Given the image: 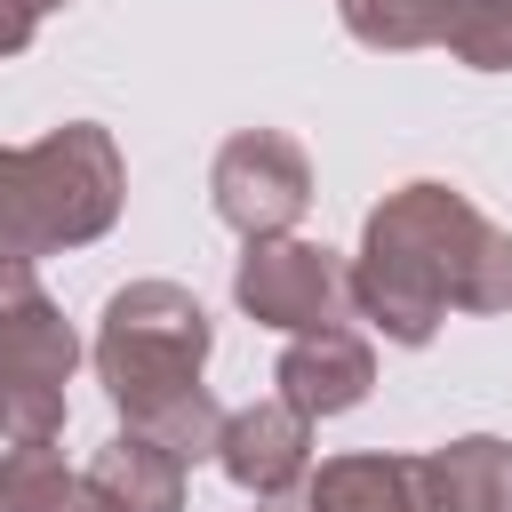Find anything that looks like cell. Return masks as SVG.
<instances>
[{
	"label": "cell",
	"instance_id": "obj_2",
	"mask_svg": "<svg viewBox=\"0 0 512 512\" xmlns=\"http://www.w3.org/2000/svg\"><path fill=\"white\" fill-rule=\"evenodd\" d=\"M208 344H216V328H208V312H200L192 288H176V280H128V288L104 296L88 360H96V384L112 392V408L128 424H144L152 408L200 392Z\"/></svg>",
	"mask_w": 512,
	"mask_h": 512
},
{
	"label": "cell",
	"instance_id": "obj_11",
	"mask_svg": "<svg viewBox=\"0 0 512 512\" xmlns=\"http://www.w3.org/2000/svg\"><path fill=\"white\" fill-rule=\"evenodd\" d=\"M56 248L64 232H56V200L32 144H0V264H40Z\"/></svg>",
	"mask_w": 512,
	"mask_h": 512
},
{
	"label": "cell",
	"instance_id": "obj_1",
	"mask_svg": "<svg viewBox=\"0 0 512 512\" xmlns=\"http://www.w3.org/2000/svg\"><path fill=\"white\" fill-rule=\"evenodd\" d=\"M448 312H512V232L472 208V192L416 176L384 192L352 256V320L384 344H432Z\"/></svg>",
	"mask_w": 512,
	"mask_h": 512
},
{
	"label": "cell",
	"instance_id": "obj_4",
	"mask_svg": "<svg viewBox=\"0 0 512 512\" xmlns=\"http://www.w3.org/2000/svg\"><path fill=\"white\" fill-rule=\"evenodd\" d=\"M232 304L256 328L280 336H312V328H352V264L320 240H248L232 264Z\"/></svg>",
	"mask_w": 512,
	"mask_h": 512
},
{
	"label": "cell",
	"instance_id": "obj_12",
	"mask_svg": "<svg viewBox=\"0 0 512 512\" xmlns=\"http://www.w3.org/2000/svg\"><path fill=\"white\" fill-rule=\"evenodd\" d=\"M0 512H104L88 472H72L48 440H8L0 448Z\"/></svg>",
	"mask_w": 512,
	"mask_h": 512
},
{
	"label": "cell",
	"instance_id": "obj_9",
	"mask_svg": "<svg viewBox=\"0 0 512 512\" xmlns=\"http://www.w3.org/2000/svg\"><path fill=\"white\" fill-rule=\"evenodd\" d=\"M88 488L104 512H184V464L144 432H112L88 456Z\"/></svg>",
	"mask_w": 512,
	"mask_h": 512
},
{
	"label": "cell",
	"instance_id": "obj_6",
	"mask_svg": "<svg viewBox=\"0 0 512 512\" xmlns=\"http://www.w3.org/2000/svg\"><path fill=\"white\" fill-rule=\"evenodd\" d=\"M216 464H224V480H232L240 496L280 504V496H296V488L312 480V416L288 408L280 392H272V400H248V408L224 416Z\"/></svg>",
	"mask_w": 512,
	"mask_h": 512
},
{
	"label": "cell",
	"instance_id": "obj_8",
	"mask_svg": "<svg viewBox=\"0 0 512 512\" xmlns=\"http://www.w3.org/2000/svg\"><path fill=\"white\" fill-rule=\"evenodd\" d=\"M304 512H440V504L424 488V456L360 448V456H328L304 480Z\"/></svg>",
	"mask_w": 512,
	"mask_h": 512
},
{
	"label": "cell",
	"instance_id": "obj_7",
	"mask_svg": "<svg viewBox=\"0 0 512 512\" xmlns=\"http://www.w3.org/2000/svg\"><path fill=\"white\" fill-rule=\"evenodd\" d=\"M272 384H280L288 408H304L320 424V416H344V408L368 400L376 352H368L360 328H312V336H288V352L272 360Z\"/></svg>",
	"mask_w": 512,
	"mask_h": 512
},
{
	"label": "cell",
	"instance_id": "obj_3",
	"mask_svg": "<svg viewBox=\"0 0 512 512\" xmlns=\"http://www.w3.org/2000/svg\"><path fill=\"white\" fill-rule=\"evenodd\" d=\"M80 336L32 264H0V440H56Z\"/></svg>",
	"mask_w": 512,
	"mask_h": 512
},
{
	"label": "cell",
	"instance_id": "obj_5",
	"mask_svg": "<svg viewBox=\"0 0 512 512\" xmlns=\"http://www.w3.org/2000/svg\"><path fill=\"white\" fill-rule=\"evenodd\" d=\"M208 200L240 240H280L312 208V160H304V144L288 128H240V136L216 144Z\"/></svg>",
	"mask_w": 512,
	"mask_h": 512
},
{
	"label": "cell",
	"instance_id": "obj_15",
	"mask_svg": "<svg viewBox=\"0 0 512 512\" xmlns=\"http://www.w3.org/2000/svg\"><path fill=\"white\" fill-rule=\"evenodd\" d=\"M56 8H64V0H0V16H16V24H32V32H40Z\"/></svg>",
	"mask_w": 512,
	"mask_h": 512
},
{
	"label": "cell",
	"instance_id": "obj_16",
	"mask_svg": "<svg viewBox=\"0 0 512 512\" xmlns=\"http://www.w3.org/2000/svg\"><path fill=\"white\" fill-rule=\"evenodd\" d=\"M24 48H32V24H16V16H0V64H8V56H24Z\"/></svg>",
	"mask_w": 512,
	"mask_h": 512
},
{
	"label": "cell",
	"instance_id": "obj_14",
	"mask_svg": "<svg viewBox=\"0 0 512 512\" xmlns=\"http://www.w3.org/2000/svg\"><path fill=\"white\" fill-rule=\"evenodd\" d=\"M440 48L472 72H512V0H456Z\"/></svg>",
	"mask_w": 512,
	"mask_h": 512
},
{
	"label": "cell",
	"instance_id": "obj_10",
	"mask_svg": "<svg viewBox=\"0 0 512 512\" xmlns=\"http://www.w3.org/2000/svg\"><path fill=\"white\" fill-rule=\"evenodd\" d=\"M424 488L440 512H512V440L464 432L424 448Z\"/></svg>",
	"mask_w": 512,
	"mask_h": 512
},
{
	"label": "cell",
	"instance_id": "obj_13",
	"mask_svg": "<svg viewBox=\"0 0 512 512\" xmlns=\"http://www.w3.org/2000/svg\"><path fill=\"white\" fill-rule=\"evenodd\" d=\"M344 32L376 56H408V48H440L456 0H336Z\"/></svg>",
	"mask_w": 512,
	"mask_h": 512
}]
</instances>
